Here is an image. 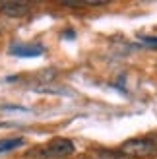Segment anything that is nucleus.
I'll return each mask as SVG.
<instances>
[{
	"label": "nucleus",
	"mask_w": 157,
	"mask_h": 159,
	"mask_svg": "<svg viewBox=\"0 0 157 159\" xmlns=\"http://www.w3.org/2000/svg\"><path fill=\"white\" fill-rule=\"evenodd\" d=\"M120 153H124L130 159L150 157V155L157 153V144L150 138H132V140H126L120 146Z\"/></svg>",
	"instance_id": "nucleus-1"
},
{
	"label": "nucleus",
	"mask_w": 157,
	"mask_h": 159,
	"mask_svg": "<svg viewBox=\"0 0 157 159\" xmlns=\"http://www.w3.org/2000/svg\"><path fill=\"white\" fill-rule=\"evenodd\" d=\"M47 148H49L56 157H60V159H68L70 155H74V152H76L74 142L66 140V138H52L49 144H47Z\"/></svg>",
	"instance_id": "nucleus-2"
},
{
	"label": "nucleus",
	"mask_w": 157,
	"mask_h": 159,
	"mask_svg": "<svg viewBox=\"0 0 157 159\" xmlns=\"http://www.w3.org/2000/svg\"><path fill=\"white\" fill-rule=\"evenodd\" d=\"M0 12L10 16V18H21V16H25L29 12V4L14 2V0H10V2H0Z\"/></svg>",
	"instance_id": "nucleus-3"
},
{
	"label": "nucleus",
	"mask_w": 157,
	"mask_h": 159,
	"mask_svg": "<svg viewBox=\"0 0 157 159\" xmlns=\"http://www.w3.org/2000/svg\"><path fill=\"white\" fill-rule=\"evenodd\" d=\"M12 54H16V57H39V54L43 52V47L39 45H16L10 49Z\"/></svg>",
	"instance_id": "nucleus-4"
},
{
	"label": "nucleus",
	"mask_w": 157,
	"mask_h": 159,
	"mask_svg": "<svg viewBox=\"0 0 157 159\" xmlns=\"http://www.w3.org/2000/svg\"><path fill=\"white\" fill-rule=\"evenodd\" d=\"M83 159H130L120 152H109V149H93V152L85 153Z\"/></svg>",
	"instance_id": "nucleus-5"
},
{
	"label": "nucleus",
	"mask_w": 157,
	"mask_h": 159,
	"mask_svg": "<svg viewBox=\"0 0 157 159\" xmlns=\"http://www.w3.org/2000/svg\"><path fill=\"white\" fill-rule=\"evenodd\" d=\"M23 159H60V157H56L47 146H37L33 149H29V152L23 155Z\"/></svg>",
	"instance_id": "nucleus-6"
},
{
	"label": "nucleus",
	"mask_w": 157,
	"mask_h": 159,
	"mask_svg": "<svg viewBox=\"0 0 157 159\" xmlns=\"http://www.w3.org/2000/svg\"><path fill=\"white\" fill-rule=\"evenodd\" d=\"M23 144V138H10V140H2L0 142V153L2 152H10L14 148H20Z\"/></svg>",
	"instance_id": "nucleus-7"
}]
</instances>
